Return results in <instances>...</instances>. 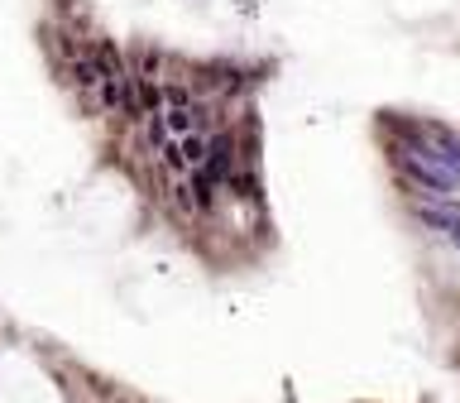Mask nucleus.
Instances as JSON below:
<instances>
[{
  "mask_svg": "<svg viewBox=\"0 0 460 403\" xmlns=\"http://www.w3.org/2000/svg\"><path fill=\"white\" fill-rule=\"evenodd\" d=\"M412 135L422 139V149L460 183V139L451 135V130H446V125H412Z\"/></svg>",
  "mask_w": 460,
  "mask_h": 403,
  "instance_id": "obj_2",
  "label": "nucleus"
},
{
  "mask_svg": "<svg viewBox=\"0 0 460 403\" xmlns=\"http://www.w3.org/2000/svg\"><path fill=\"white\" fill-rule=\"evenodd\" d=\"M178 154L187 168H201V158H207V135H182L178 139Z\"/></svg>",
  "mask_w": 460,
  "mask_h": 403,
  "instance_id": "obj_3",
  "label": "nucleus"
},
{
  "mask_svg": "<svg viewBox=\"0 0 460 403\" xmlns=\"http://www.w3.org/2000/svg\"><path fill=\"white\" fill-rule=\"evenodd\" d=\"M398 164H402V173H408L412 183H422L431 197H446L456 187V178L446 173L437 158H431L427 149H422V139L412 135V125H402V144H398Z\"/></svg>",
  "mask_w": 460,
  "mask_h": 403,
  "instance_id": "obj_1",
  "label": "nucleus"
}]
</instances>
